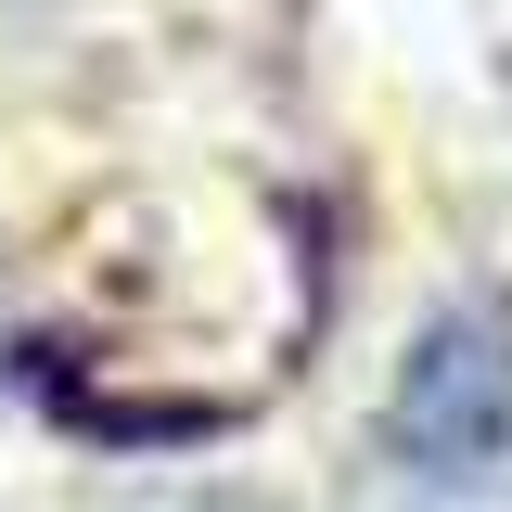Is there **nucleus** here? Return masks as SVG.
I'll use <instances>...</instances> for the list:
<instances>
[{
	"label": "nucleus",
	"mask_w": 512,
	"mask_h": 512,
	"mask_svg": "<svg viewBox=\"0 0 512 512\" xmlns=\"http://www.w3.org/2000/svg\"><path fill=\"white\" fill-rule=\"evenodd\" d=\"M397 448L423 487H487L512 461V320L500 308H436L410 372H397Z\"/></svg>",
	"instance_id": "1"
}]
</instances>
